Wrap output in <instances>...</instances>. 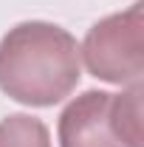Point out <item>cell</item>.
<instances>
[{"label": "cell", "mask_w": 144, "mask_h": 147, "mask_svg": "<svg viewBox=\"0 0 144 147\" xmlns=\"http://www.w3.org/2000/svg\"><path fill=\"white\" fill-rule=\"evenodd\" d=\"M90 76L110 85L141 82L144 74V0L93 23L79 48Z\"/></svg>", "instance_id": "7a4b0ae2"}, {"label": "cell", "mask_w": 144, "mask_h": 147, "mask_svg": "<svg viewBox=\"0 0 144 147\" xmlns=\"http://www.w3.org/2000/svg\"><path fill=\"white\" fill-rule=\"evenodd\" d=\"M141 96H144V85L141 82H133L127 91L113 93V99H110V122H113V130H116V136L127 147H144Z\"/></svg>", "instance_id": "277c9868"}, {"label": "cell", "mask_w": 144, "mask_h": 147, "mask_svg": "<svg viewBox=\"0 0 144 147\" xmlns=\"http://www.w3.org/2000/svg\"><path fill=\"white\" fill-rule=\"evenodd\" d=\"M0 147H51V133L37 116L11 113L0 122Z\"/></svg>", "instance_id": "5b68a950"}, {"label": "cell", "mask_w": 144, "mask_h": 147, "mask_svg": "<svg viewBox=\"0 0 144 147\" xmlns=\"http://www.w3.org/2000/svg\"><path fill=\"white\" fill-rule=\"evenodd\" d=\"M79 76V45L62 26L28 20L0 40V91L20 105L51 108L73 93Z\"/></svg>", "instance_id": "6da1fadb"}, {"label": "cell", "mask_w": 144, "mask_h": 147, "mask_svg": "<svg viewBox=\"0 0 144 147\" xmlns=\"http://www.w3.org/2000/svg\"><path fill=\"white\" fill-rule=\"evenodd\" d=\"M108 91H85L59 113V147H127L110 122Z\"/></svg>", "instance_id": "3957f363"}]
</instances>
